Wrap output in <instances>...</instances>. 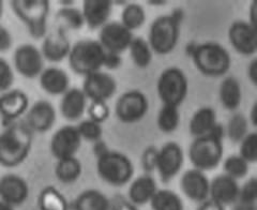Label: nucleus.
Wrapping results in <instances>:
<instances>
[{"mask_svg":"<svg viewBox=\"0 0 257 210\" xmlns=\"http://www.w3.org/2000/svg\"><path fill=\"white\" fill-rule=\"evenodd\" d=\"M34 132L25 123H13L0 134V165L15 167L25 161L32 148Z\"/></svg>","mask_w":257,"mask_h":210,"instance_id":"f257e3e1","label":"nucleus"},{"mask_svg":"<svg viewBox=\"0 0 257 210\" xmlns=\"http://www.w3.org/2000/svg\"><path fill=\"white\" fill-rule=\"evenodd\" d=\"M225 130L218 124L210 134L195 137L189 148V158L194 168L207 172L218 167L223 158Z\"/></svg>","mask_w":257,"mask_h":210,"instance_id":"f03ea898","label":"nucleus"},{"mask_svg":"<svg viewBox=\"0 0 257 210\" xmlns=\"http://www.w3.org/2000/svg\"><path fill=\"white\" fill-rule=\"evenodd\" d=\"M181 21L182 12L177 10L152 22L148 35V43L152 52L158 55H167L175 50L179 41Z\"/></svg>","mask_w":257,"mask_h":210,"instance_id":"7ed1b4c3","label":"nucleus"},{"mask_svg":"<svg viewBox=\"0 0 257 210\" xmlns=\"http://www.w3.org/2000/svg\"><path fill=\"white\" fill-rule=\"evenodd\" d=\"M191 56L195 68L205 76L220 77L227 73L231 66L228 51L219 43L206 42L193 47Z\"/></svg>","mask_w":257,"mask_h":210,"instance_id":"20e7f679","label":"nucleus"},{"mask_svg":"<svg viewBox=\"0 0 257 210\" xmlns=\"http://www.w3.org/2000/svg\"><path fill=\"white\" fill-rule=\"evenodd\" d=\"M105 54L106 51L96 40H80L71 47L68 56L70 67L78 75L91 74L101 70Z\"/></svg>","mask_w":257,"mask_h":210,"instance_id":"39448f33","label":"nucleus"},{"mask_svg":"<svg viewBox=\"0 0 257 210\" xmlns=\"http://www.w3.org/2000/svg\"><path fill=\"white\" fill-rule=\"evenodd\" d=\"M11 7L15 15L27 26L32 38H45L51 8L48 0H13Z\"/></svg>","mask_w":257,"mask_h":210,"instance_id":"423d86ee","label":"nucleus"},{"mask_svg":"<svg viewBox=\"0 0 257 210\" xmlns=\"http://www.w3.org/2000/svg\"><path fill=\"white\" fill-rule=\"evenodd\" d=\"M96 172L103 181L114 187H122L132 179L134 165L127 156L109 149L96 158Z\"/></svg>","mask_w":257,"mask_h":210,"instance_id":"0eeeda50","label":"nucleus"},{"mask_svg":"<svg viewBox=\"0 0 257 210\" xmlns=\"http://www.w3.org/2000/svg\"><path fill=\"white\" fill-rule=\"evenodd\" d=\"M157 91L163 104L179 108L189 92V80L186 73L176 67L165 69L158 78Z\"/></svg>","mask_w":257,"mask_h":210,"instance_id":"6e6552de","label":"nucleus"},{"mask_svg":"<svg viewBox=\"0 0 257 210\" xmlns=\"http://www.w3.org/2000/svg\"><path fill=\"white\" fill-rule=\"evenodd\" d=\"M149 110L147 95L141 90H128L119 96L115 105V114L123 124H135L142 120Z\"/></svg>","mask_w":257,"mask_h":210,"instance_id":"1a4fd4ad","label":"nucleus"},{"mask_svg":"<svg viewBox=\"0 0 257 210\" xmlns=\"http://www.w3.org/2000/svg\"><path fill=\"white\" fill-rule=\"evenodd\" d=\"M184 163L182 147L176 142H168L159 149L157 171L161 181L167 183L177 176Z\"/></svg>","mask_w":257,"mask_h":210,"instance_id":"9d476101","label":"nucleus"},{"mask_svg":"<svg viewBox=\"0 0 257 210\" xmlns=\"http://www.w3.org/2000/svg\"><path fill=\"white\" fill-rule=\"evenodd\" d=\"M82 141L76 126H64L52 137L50 144L52 155L57 160L75 157L82 146Z\"/></svg>","mask_w":257,"mask_h":210,"instance_id":"9b49d317","label":"nucleus"},{"mask_svg":"<svg viewBox=\"0 0 257 210\" xmlns=\"http://www.w3.org/2000/svg\"><path fill=\"white\" fill-rule=\"evenodd\" d=\"M133 39L132 31L125 28L120 22L112 21L101 28L98 41L106 52L121 54L127 50Z\"/></svg>","mask_w":257,"mask_h":210,"instance_id":"f8f14e48","label":"nucleus"},{"mask_svg":"<svg viewBox=\"0 0 257 210\" xmlns=\"http://www.w3.org/2000/svg\"><path fill=\"white\" fill-rule=\"evenodd\" d=\"M14 66L22 76L35 78L44 70L43 55L35 45L23 44L15 50Z\"/></svg>","mask_w":257,"mask_h":210,"instance_id":"ddd939ff","label":"nucleus"},{"mask_svg":"<svg viewBox=\"0 0 257 210\" xmlns=\"http://www.w3.org/2000/svg\"><path fill=\"white\" fill-rule=\"evenodd\" d=\"M82 90L87 99L106 102L117 91L116 79L103 71H96L85 76Z\"/></svg>","mask_w":257,"mask_h":210,"instance_id":"4468645a","label":"nucleus"},{"mask_svg":"<svg viewBox=\"0 0 257 210\" xmlns=\"http://www.w3.org/2000/svg\"><path fill=\"white\" fill-rule=\"evenodd\" d=\"M228 40L234 50L243 56H253L257 52V28L245 21H236L230 25Z\"/></svg>","mask_w":257,"mask_h":210,"instance_id":"2eb2a0df","label":"nucleus"},{"mask_svg":"<svg viewBox=\"0 0 257 210\" xmlns=\"http://www.w3.org/2000/svg\"><path fill=\"white\" fill-rule=\"evenodd\" d=\"M29 109L28 95L21 89H13L0 95V116L5 124L11 125Z\"/></svg>","mask_w":257,"mask_h":210,"instance_id":"dca6fc26","label":"nucleus"},{"mask_svg":"<svg viewBox=\"0 0 257 210\" xmlns=\"http://www.w3.org/2000/svg\"><path fill=\"white\" fill-rule=\"evenodd\" d=\"M180 187L189 199L195 203H203L209 198L210 181L205 175V172L192 168L184 173L180 180Z\"/></svg>","mask_w":257,"mask_h":210,"instance_id":"f3484780","label":"nucleus"},{"mask_svg":"<svg viewBox=\"0 0 257 210\" xmlns=\"http://www.w3.org/2000/svg\"><path fill=\"white\" fill-rule=\"evenodd\" d=\"M29 196V185L23 177L7 174L0 178V199L12 207L25 203Z\"/></svg>","mask_w":257,"mask_h":210,"instance_id":"a211bd4d","label":"nucleus"},{"mask_svg":"<svg viewBox=\"0 0 257 210\" xmlns=\"http://www.w3.org/2000/svg\"><path fill=\"white\" fill-rule=\"evenodd\" d=\"M71 47L72 45L67 37L66 29L58 27L50 35L45 36L41 53L44 59L51 62H60L68 57Z\"/></svg>","mask_w":257,"mask_h":210,"instance_id":"6ab92c4d","label":"nucleus"},{"mask_svg":"<svg viewBox=\"0 0 257 210\" xmlns=\"http://www.w3.org/2000/svg\"><path fill=\"white\" fill-rule=\"evenodd\" d=\"M56 121V110L47 101H38L26 113V125L32 132L44 133L51 130Z\"/></svg>","mask_w":257,"mask_h":210,"instance_id":"aec40b11","label":"nucleus"},{"mask_svg":"<svg viewBox=\"0 0 257 210\" xmlns=\"http://www.w3.org/2000/svg\"><path fill=\"white\" fill-rule=\"evenodd\" d=\"M240 187L238 180L231 178L226 174H221L210 181L209 188V198L226 207L235 204L238 200Z\"/></svg>","mask_w":257,"mask_h":210,"instance_id":"412c9836","label":"nucleus"},{"mask_svg":"<svg viewBox=\"0 0 257 210\" xmlns=\"http://www.w3.org/2000/svg\"><path fill=\"white\" fill-rule=\"evenodd\" d=\"M114 2L110 0H85L83 3V16L86 25L91 28H102L110 18Z\"/></svg>","mask_w":257,"mask_h":210,"instance_id":"4be33fe9","label":"nucleus"},{"mask_svg":"<svg viewBox=\"0 0 257 210\" xmlns=\"http://www.w3.org/2000/svg\"><path fill=\"white\" fill-rule=\"evenodd\" d=\"M88 108V99L79 88H71L63 94L60 102V112L63 118L76 121L84 116Z\"/></svg>","mask_w":257,"mask_h":210,"instance_id":"5701e85b","label":"nucleus"},{"mask_svg":"<svg viewBox=\"0 0 257 210\" xmlns=\"http://www.w3.org/2000/svg\"><path fill=\"white\" fill-rule=\"evenodd\" d=\"M40 86L48 94H64L70 89V77L62 69L47 68L40 75Z\"/></svg>","mask_w":257,"mask_h":210,"instance_id":"b1692460","label":"nucleus"},{"mask_svg":"<svg viewBox=\"0 0 257 210\" xmlns=\"http://www.w3.org/2000/svg\"><path fill=\"white\" fill-rule=\"evenodd\" d=\"M157 191L158 185L156 179L150 174H145L131 183L127 195L132 204L140 206L150 203Z\"/></svg>","mask_w":257,"mask_h":210,"instance_id":"393cba45","label":"nucleus"},{"mask_svg":"<svg viewBox=\"0 0 257 210\" xmlns=\"http://www.w3.org/2000/svg\"><path fill=\"white\" fill-rule=\"evenodd\" d=\"M216 125L218 118L215 111L210 107H203L193 114L189 124V131L192 136L200 137L210 134Z\"/></svg>","mask_w":257,"mask_h":210,"instance_id":"a878e982","label":"nucleus"},{"mask_svg":"<svg viewBox=\"0 0 257 210\" xmlns=\"http://www.w3.org/2000/svg\"><path fill=\"white\" fill-rule=\"evenodd\" d=\"M219 98L224 109L236 111L242 102V87L239 80L232 76L224 78L219 87Z\"/></svg>","mask_w":257,"mask_h":210,"instance_id":"bb28decb","label":"nucleus"},{"mask_svg":"<svg viewBox=\"0 0 257 210\" xmlns=\"http://www.w3.org/2000/svg\"><path fill=\"white\" fill-rule=\"evenodd\" d=\"M74 210H109L110 201L99 190H86L74 200Z\"/></svg>","mask_w":257,"mask_h":210,"instance_id":"cd10ccee","label":"nucleus"},{"mask_svg":"<svg viewBox=\"0 0 257 210\" xmlns=\"http://www.w3.org/2000/svg\"><path fill=\"white\" fill-rule=\"evenodd\" d=\"M83 172V166L76 157L61 159L57 161L55 167V175L62 183H73L79 179Z\"/></svg>","mask_w":257,"mask_h":210,"instance_id":"c85d7f7f","label":"nucleus"},{"mask_svg":"<svg viewBox=\"0 0 257 210\" xmlns=\"http://www.w3.org/2000/svg\"><path fill=\"white\" fill-rule=\"evenodd\" d=\"M38 207L40 210H69V203L61 192L48 185L40 192Z\"/></svg>","mask_w":257,"mask_h":210,"instance_id":"c756f323","label":"nucleus"},{"mask_svg":"<svg viewBox=\"0 0 257 210\" xmlns=\"http://www.w3.org/2000/svg\"><path fill=\"white\" fill-rule=\"evenodd\" d=\"M127 50L130 51L132 61L136 67L145 69L150 66L152 57H154V52H152L147 40L142 37H134Z\"/></svg>","mask_w":257,"mask_h":210,"instance_id":"7c9ffc66","label":"nucleus"},{"mask_svg":"<svg viewBox=\"0 0 257 210\" xmlns=\"http://www.w3.org/2000/svg\"><path fill=\"white\" fill-rule=\"evenodd\" d=\"M152 210H184L181 197L176 192L163 189L156 192L155 196L150 200Z\"/></svg>","mask_w":257,"mask_h":210,"instance_id":"2f4dec72","label":"nucleus"},{"mask_svg":"<svg viewBox=\"0 0 257 210\" xmlns=\"http://www.w3.org/2000/svg\"><path fill=\"white\" fill-rule=\"evenodd\" d=\"M180 124V113L179 109L173 105L163 104L161 108L158 118L157 125L161 132L170 134L175 132L178 129Z\"/></svg>","mask_w":257,"mask_h":210,"instance_id":"473e14b6","label":"nucleus"},{"mask_svg":"<svg viewBox=\"0 0 257 210\" xmlns=\"http://www.w3.org/2000/svg\"><path fill=\"white\" fill-rule=\"evenodd\" d=\"M146 12H145L144 8L141 5L128 3L123 8L121 13V22L120 23L130 31H133L140 29L146 22Z\"/></svg>","mask_w":257,"mask_h":210,"instance_id":"72a5a7b5","label":"nucleus"},{"mask_svg":"<svg viewBox=\"0 0 257 210\" xmlns=\"http://www.w3.org/2000/svg\"><path fill=\"white\" fill-rule=\"evenodd\" d=\"M56 19L62 23L60 27L64 29L79 30L85 25V20L80 10L73 7H63L56 14Z\"/></svg>","mask_w":257,"mask_h":210,"instance_id":"f704fd0d","label":"nucleus"},{"mask_svg":"<svg viewBox=\"0 0 257 210\" xmlns=\"http://www.w3.org/2000/svg\"><path fill=\"white\" fill-rule=\"evenodd\" d=\"M228 139L234 143H240L248 134V120L243 114L232 115L226 127Z\"/></svg>","mask_w":257,"mask_h":210,"instance_id":"c9c22d12","label":"nucleus"},{"mask_svg":"<svg viewBox=\"0 0 257 210\" xmlns=\"http://www.w3.org/2000/svg\"><path fill=\"white\" fill-rule=\"evenodd\" d=\"M248 164L250 163H247L246 161L239 155L229 156L228 158L225 159L223 163V168L225 172L224 174H226L227 176L236 180L242 179L248 173Z\"/></svg>","mask_w":257,"mask_h":210,"instance_id":"e433bc0d","label":"nucleus"},{"mask_svg":"<svg viewBox=\"0 0 257 210\" xmlns=\"http://www.w3.org/2000/svg\"><path fill=\"white\" fill-rule=\"evenodd\" d=\"M239 156L242 157L247 163H255L257 161V133L248 132L240 142Z\"/></svg>","mask_w":257,"mask_h":210,"instance_id":"4c0bfd02","label":"nucleus"},{"mask_svg":"<svg viewBox=\"0 0 257 210\" xmlns=\"http://www.w3.org/2000/svg\"><path fill=\"white\" fill-rule=\"evenodd\" d=\"M77 130L80 134L82 140H86L88 142L95 143L102 140L103 129L102 126L93 120L87 119L83 120L82 123L76 126Z\"/></svg>","mask_w":257,"mask_h":210,"instance_id":"58836bf2","label":"nucleus"},{"mask_svg":"<svg viewBox=\"0 0 257 210\" xmlns=\"http://www.w3.org/2000/svg\"><path fill=\"white\" fill-rule=\"evenodd\" d=\"M257 200V179L255 177L244 182L239 190L237 203L244 206H255Z\"/></svg>","mask_w":257,"mask_h":210,"instance_id":"ea45409f","label":"nucleus"},{"mask_svg":"<svg viewBox=\"0 0 257 210\" xmlns=\"http://www.w3.org/2000/svg\"><path fill=\"white\" fill-rule=\"evenodd\" d=\"M87 114L90 120L95 121L100 125L108 119L110 111L106 102L103 101H91L89 107L87 108Z\"/></svg>","mask_w":257,"mask_h":210,"instance_id":"a19ab883","label":"nucleus"},{"mask_svg":"<svg viewBox=\"0 0 257 210\" xmlns=\"http://www.w3.org/2000/svg\"><path fill=\"white\" fill-rule=\"evenodd\" d=\"M14 82V73L10 63L4 58H0V92L10 90Z\"/></svg>","mask_w":257,"mask_h":210,"instance_id":"79ce46f5","label":"nucleus"},{"mask_svg":"<svg viewBox=\"0 0 257 210\" xmlns=\"http://www.w3.org/2000/svg\"><path fill=\"white\" fill-rule=\"evenodd\" d=\"M159 149L156 146H148L145 148L142 155V166L147 174H150L157 169Z\"/></svg>","mask_w":257,"mask_h":210,"instance_id":"37998d69","label":"nucleus"},{"mask_svg":"<svg viewBox=\"0 0 257 210\" xmlns=\"http://www.w3.org/2000/svg\"><path fill=\"white\" fill-rule=\"evenodd\" d=\"M121 64H122V57L120 56V54L106 52L105 58H104L103 67L107 68L108 70H116L121 67Z\"/></svg>","mask_w":257,"mask_h":210,"instance_id":"c03bdc74","label":"nucleus"},{"mask_svg":"<svg viewBox=\"0 0 257 210\" xmlns=\"http://www.w3.org/2000/svg\"><path fill=\"white\" fill-rule=\"evenodd\" d=\"M12 44L13 39L10 31L3 25H0V52H7L10 50Z\"/></svg>","mask_w":257,"mask_h":210,"instance_id":"a18cd8bd","label":"nucleus"},{"mask_svg":"<svg viewBox=\"0 0 257 210\" xmlns=\"http://www.w3.org/2000/svg\"><path fill=\"white\" fill-rule=\"evenodd\" d=\"M246 75L247 78L250 79V82L253 85H257V59H253L250 63H248L246 69Z\"/></svg>","mask_w":257,"mask_h":210,"instance_id":"49530a36","label":"nucleus"},{"mask_svg":"<svg viewBox=\"0 0 257 210\" xmlns=\"http://www.w3.org/2000/svg\"><path fill=\"white\" fill-rule=\"evenodd\" d=\"M197 210H225V207L219 203H216L213 199L208 198L199 204Z\"/></svg>","mask_w":257,"mask_h":210,"instance_id":"de8ad7c7","label":"nucleus"},{"mask_svg":"<svg viewBox=\"0 0 257 210\" xmlns=\"http://www.w3.org/2000/svg\"><path fill=\"white\" fill-rule=\"evenodd\" d=\"M93 144H94L93 145V153H94L96 158L101 157L102 155H104V153L109 150V148L107 147V145L105 144V142L102 141V140L95 142Z\"/></svg>","mask_w":257,"mask_h":210,"instance_id":"09e8293b","label":"nucleus"},{"mask_svg":"<svg viewBox=\"0 0 257 210\" xmlns=\"http://www.w3.org/2000/svg\"><path fill=\"white\" fill-rule=\"evenodd\" d=\"M252 26L257 28V2H253L248 8V21Z\"/></svg>","mask_w":257,"mask_h":210,"instance_id":"8fccbe9b","label":"nucleus"},{"mask_svg":"<svg viewBox=\"0 0 257 210\" xmlns=\"http://www.w3.org/2000/svg\"><path fill=\"white\" fill-rule=\"evenodd\" d=\"M114 210H140V209L138 208V206L132 204L131 201L121 199L117 201L116 205L114 206Z\"/></svg>","mask_w":257,"mask_h":210,"instance_id":"3c124183","label":"nucleus"},{"mask_svg":"<svg viewBox=\"0 0 257 210\" xmlns=\"http://www.w3.org/2000/svg\"><path fill=\"white\" fill-rule=\"evenodd\" d=\"M250 124L254 127L257 126V102L252 105V109L250 112Z\"/></svg>","mask_w":257,"mask_h":210,"instance_id":"603ef678","label":"nucleus"},{"mask_svg":"<svg viewBox=\"0 0 257 210\" xmlns=\"http://www.w3.org/2000/svg\"><path fill=\"white\" fill-rule=\"evenodd\" d=\"M148 4L150 6H156V7H161V6H165L167 4V2H164V0H150V2H148Z\"/></svg>","mask_w":257,"mask_h":210,"instance_id":"864d4df0","label":"nucleus"},{"mask_svg":"<svg viewBox=\"0 0 257 210\" xmlns=\"http://www.w3.org/2000/svg\"><path fill=\"white\" fill-rule=\"evenodd\" d=\"M0 210H14V207L5 203V201L0 199Z\"/></svg>","mask_w":257,"mask_h":210,"instance_id":"5fc2aeb1","label":"nucleus"},{"mask_svg":"<svg viewBox=\"0 0 257 210\" xmlns=\"http://www.w3.org/2000/svg\"><path fill=\"white\" fill-rule=\"evenodd\" d=\"M3 13H4V3L0 2V19H2Z\"/></svg>","mask_w":257,"mask_h":210,"instance_id":"6e6d98bb","label":"nucleus"},{"mask_svg":"<svg viewBox=\"0 0 257 210\" xmlns=\"http://www.w3.org/2000/svg\"><path fill=\"white\" fill-rule=\"evenodd\" d=\"M254 210H256V209H254Z\"/></svg>","mask_w":257,"mask_h":210,"instance_id":"4d7b16f0","label":"nucleus"}]
</instances>
